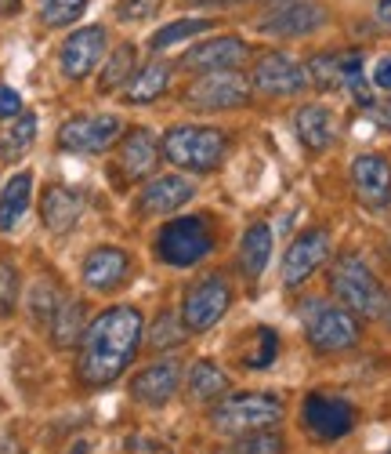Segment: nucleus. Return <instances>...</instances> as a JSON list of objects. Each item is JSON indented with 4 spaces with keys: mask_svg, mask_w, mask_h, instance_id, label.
Wrapping results in <instances>:
<instances>
[{
    "mask_svg": "<svg viewBox=\"0 0 391 454\" xmlns=\"http://www.w3.org/2000/svg\"><path fill=\"white\" fill-rule=\"evenodd\" d=\"M387 454H391V450H387Z\"/></svg>",
    "mask_w": 391,
    "mask_h": 454,
    "instance_id": "44",
    "label": "nucleus"
},
{
    "mask_svg": "<svg viewBox=\"0 0 391 454\" xmlns=\"http://www.w3.org/2000/svg\"><path fill=\"white\" fill-rule=\"evenodd\" d=\"M171 84V66L167 62H149L142 69H134V77L127 81V102L131 106H149L156 102Z\"/></svg>",
    "mask_w": 391,
    "mask_h": 454,
    "instance_id": "25",
    "label": "nucleus"
},
{
    "mask_svg": "<svg viewBox=\"0 0 391 454\" xmlns=\"http://www.w3.org/2000/svg\"><path fill=\"white\" fill-rule=\"evenodd\" d=\"M370 117H373V124H377L380 131H391V95H387L384 102H373V106H370Z\"/></svg>",
    "mask_w": 391,
    "mask_h": 454,
    "instance_id": "40",
    "label": "nucleus"
},
{
    "mask_svg": "<svg viewBox=\"0 0 391 454\" xmlns=\"http://www.w3.org/2000/svg\"><path fill=\"white\" fill-rule=\"evenodd\" d=\"M283 419V400L276 393H232L214 403L211 426L228 436H243L254 429H272Z\"/></svg>",
    "mask_w": 391,
    "mask_h": 454,
    "instance_id": "4",
    "label": "nucleus"
},
{
    "mask_svg": "<svg viewBox=\"0 0 391 454\" xmlns=\"http://www.w3.org/2000/svg\"><path fill=\"white\" fill-rule=\"evenodd\" d=\"M178 382H181V371L174 360H164V364H152L145 371H138V378L131 382V396L145 407H164L174 393H178Z\"/></svg>",
    "mask_w": 391,
    "mask_h": 454,
    "instance_id": "20",
    "label": "nucleus"
},
{
    "mask_svg": "<svg viewBox=\"0 0 391 454\" xmlns=\"http://www.w3.org/2000/svg\"><path fill=\"white\" fill-rule=\"evenodd\" d=\"M214 251V237L203 218H174L156 237V254L174 270H188Z\"/></svg>",
    "mask_w": 391,
    "mask_h": 454,
    "instance_id": "6",
    "label": "nucleus"
},
{
    "mask_svg": "<svg viewBox=\"0 0 391 454\" xmlns=\"http://www.w3.org/2000/svg\"><path fill=\"white\" fill-rule=\"evenodd\" d=\"M160 153H164L160 142H156L149 131H131L120 145V171L127 178H145L156 168V160H160Z\"/></svg>",
    "mask_w": 391,
    "mask_h": 454,
    "instance_id": "22",
    "label": "nucleus"
},
{
    "mask_svg": "<svg viewBox=\"0 0 391 454\" xmlns=\"http://www.w3.org/2000/svg\"><path fill=\"white\" fill-rule=\"evenodd\" d=\"M33 142H36V117L33 113H19V117L12 121V128L0 135V160H19V157H26L29 149H33Z\"/></svg>",
    "mask_w": 391,
    "mask_h": 454,
    "instance_id": "29",
    "label": "nucleus"
},
{
    "mask_svg": "<svg viewBox=\"0 0 391 454\" xmlns=\"http://www.w3.org/2000/svg\"><path fill=\"white\" fill-rule=\"evenodd\" d=\"M326 258H330V233L326 230H308V233L294 237V244L283 254V284L301 287L311 273L326 266Z\"/></svg>",
    "mask_w": 391,
    "mask_h": 454,
    "instance_id": "15",
    "label": "nucleus"
},
{
    "mask_svg": "<svg viewBox=\"0 0 391 454\" xmlns=\"http://www.w3.org/2000/svg\"><path fill=\"white\" fill-rule=\"evenodd\" d=\"M188 106L196 109H240L250 102V84L240 77L236 69H225V73H203L185 95Z\"/></svg>",
    "mask_w": 391,
    "mask_h": 454,
    "instance_id": "11",
    "label": "nucleus"
},
{
    "mask_svg": "<svg viewBox=\"0 0 391 454\" xmlns=\"http://www.w3.org/2000/svg\"><path fill=\"white\" fill-rule=\"evenodd\" d=\"M84 301H62L55 320H51V338H55V346L69 349L80 342V334H84Z\"/></svg>",
    "mask_w": 391,
    "mask_h": 454,
    "instance_id": "30",
    "label": "nucleus"
},
{
    "mask_svg": "<svg viewBox=\"0 0 391 454\" xmlns=\"http://www.w3.org/2000/svg\"><path fill=\"white\" fill-rule=\"evenodd\" d=\"M102 55H105V29L84 26L65 36V44L58 51V66L65 73V81H88L102 66Z\"/></svg>",
    "mask_w": 391,
    "mask_h": 454,
    "instance_id": "12",
    "label": "nucleus"
},
{
    "mask_svg": "<svg viewBox=\"0 0 391 454\" xmlns=\"http://www.w3.org/2000/svg\"><path fill=\"white\" fill-rule=\"evenodd\" d=\"M19 306V273L12 262H0V317H12Z\"/></svg>",
    "mask_w": 391,
    "mask_h": 454,
    "instance_id": "35",
    "label": "nucleus"
},
{
    "mask_svg": "<svg viewBox=\"0 0 391 454\" xmlns=\"http://www.w3.org/2000/svg\"><path fill=\"white\" fill-rule=\"evenodd\" d=\"M185 389H188V396H192L196 403L218 400V396H225V389H228V374H225L218 364H211V360H196V364L188 367Z\"/></svg>",
    "mask_w": 391,
    "mask_h": 454,
    "instance_id": "26",
    "label": "nucleus"
},
{
    "mask_svg": "<svg viewBox=\"0 0 391 454\" xmlns=\"http://www.w3.org/2000/svg\"><path fill=\"white\" fill-rule=\"evenodd\" d=\"M330 291L344 309H351L356 317H380L384 313V287L373 277V270L359 254H341L337 266L330 270Z\"/></svg>",
    "mask_w": 391,
    "mask_h": 454,
    "instance_id": "3",
    "label": "nucleus"
},
{
    "mask_svg": "<svg viewBox=\"0 0 391 454\" xmlns=\"http://www.w3.org/2000/svg\"><path fill=\"white\" fill-rule=\"evenodd\" d=\"M196 197V182L185 175H160V178H149L138 193V207L145 215H167L185 207Z\"/></svg>",
    "mask_w": 391,
    "mask_h": 454,
    "instance_id": "17",
    "label": "nucleus"
},
{
    "mask_svg": "<svg viewBox=\"0 0 391 454\" xmlns=\"http://www.w3.org/2000/svg\"><path fill=\"white\" fill-rule=\"evenodd\" d=\"M134 44H120V48H112L109 51V62L102 66V77H98V95H112V91H120L127 88V81L134 77Z\"/></svg>",
    "mask_w": 391,
    "mask_h": 454,
    "instance_id": "27",
    "label": "nucleus"
},
{
    "mask_svg": "<svg viewBox=\"0 0 391 454\" xmlns=\"http://www.w3.org/2000/svg\"><path fill=\"white\" fill-rule=\"evenodd\" d=\"M308 81L319 91H344V73H348V51H326L308 59Z\"/></svg>",
    "mask_w": 391,
    "mask_h": 454,
    "instance_id": "28",
    "label": "nucleus"
},
{
    "mask_svg": "<svg viewBox=\"0 0 391 454\" xmlns=\"http://www.w3.org/2000/svg\"><path fill=\"white\" fill-rule=\"evenodd\" d=\"M247 59H250V44L243 36H211V41L188 48L181 66L188 73H225V69H240Z\"/></svg>",
    "mask_w": 391,
    "mask_h": 454,
    "instance_id": "16",
    "label": "nucleus"
},
{
    "mask_svg": "<svg viewBox=\"0 0 391 454\" xmlns=\"http://www.w3.org/2000/svg\"><path fill=\"white\" fill-rule=\"evenodd\" d=\"M250 84L264 95H276V98H290V95H301L311 81H308V69L290 59V55H280V51H272L264 55L257 66H254V77Z\"/></svg>",
    "mask_w": 391,
    "mask_h": 454,
    "instance_id": "14",
    "label": "nucleus"
},
{
    "mask_svg": "<svg viewBox=\"0 0 391 454\" xmlns=\"http://www.w3.org/2000/svg\"><path fill=\"white\" fill-rule=\"evenodd\" d=\"M294 131L301 138V145L308 153H326L337 138V121H334V109L323 102H308L297 109L294 117Z\"/></svg>",
    "mask_w": 391,
    "mask_h": 454,
    "instance_id": "19",
    "label": "nucleus"
},
{
    "mask_svg": "<svg viewBox=\"0 0 391 454\" xmlns=\"http://www.w3.org/2000/svg\"><path fill=\"white\" fill-rule=\"evenodd\" d=\"M351 189L366 211L391 207V164L380 153H363L351 160Z\"/></svg>",
    "mask_w": 391,
    "mask_h": 454,
    "instance_id": "13",
    "label": "nucleus"
},
{
    "mask_svg": "<svg viewBox=\"0 0 391 454\" xmlns=\"http://www.w3.org/2000/svg\"><path fill=\"white\" fill-rule=\"evenodd\" d=\"M131 277V254L124 247H95L84 258V284L91 291H116Z\"/></svg>",
    "mask_w": 391,
    "mask_h": 454,
    "instance_id": "18",
    "label": "nucleus"
},
{
    "mask_svg": "<svg viewBox=\"0 0 391 454\" xmlns=\"http://www.w3.org/2000/svg\"><path fill=\"white\" fill-rule=\"evenodd\" d=\"M326 8L316 0H287V4L272 8L268 15L257 19V33L276 36V41H297V36H311L326 26Z\"/></svg>",
    "mask_w": 391,
    "mask_h": 454,
    "instance_id": "9",
    "label": "nucleus"
},
{
    "mask_svg": "<svg viewBox=\"0 0 391 454\" xmlns=\"http://www.w3.org/2000/svg\"><path fill=\"white\" fill-rule=\"evenodd\" d=\"M22 113V95L8 84H0V121H15Z\"/></svg>",
    "mask_w": 391,
    "mask_h": 454,
    "instance_id": "39",
    "label": "nucleus"
},
{
    "mask_svg": "<svg viewBox=\"0 0 391 454\" xmlns=\"http://www.w3.org/2000/svg\"><path fill=\"white\" fill-rule=\"evenodd\" d=\"M120 131L124 124L112 113H102V117H73L58 128V149L62 153H76V157H98L116 145Z\"/></svg>",
    "mask_w": 391,
    "mask_h": 454,
    "instance_id": "8",
    "label": "nucleus"
},
{
    "mask_svg": "<svg viewBox=\"0 0 391 454\" xmlns=\"http://www.w3.org/2000/svg\"><path fill=\"white\" fill-rule=\"evenodd\" d=\"M185 334H188V327H185V324L178 327V317H174V313H164L160 320H156L152 346H156V349H164V346H181V342H185Z\"/></svg>",
    "mask_w": 391,
    "mask_h": 454,
    "instance_id": "36",
    "label": "nucleus"
},
{
    "mask_svg": "<svg viewBox=\"0 0 391 454\" xmlns=\"http://www.w3.org/2000/svg\"><path fill=\"white\" fill-rule=\"evenodd\" d=\"M301 422L316 440L334 443V440H341V436H348L351 429H356V407H351L348 400H341V396L311 393L301 403Z\"/></svg>",
    "mask_w": 391,
    "mask_h": 454,
    "instance_id": "10",
    "label": "nucleus"
},
{
    "mask_svg": "<svg viewBox=\"0 0 391 454\" xmlns=\"http://www.w3.org/2000/svg\"><path fill=\"white\" fill-rule=\"evenodd\" d=\"M373 88L391 91V55H384V59L373 66Z\"/></svg>",
    "mask_w": 391,
    "mask_h": 454,
    "instance_id": "41",
    "label": "nucleus"
},
{
    "mask_svg": "<svg viewBox=\"0 0 391 454\" xmlns=\"http://www.w3.org/2000/svg\"><path fill=\"white\" fill-rule=\"evenodd\" d=\"M160 149L174 168L192 171V175H207L225 164L228 135L218 128H207V124H178L164 135Z\"/></svg>",
    "mask_w": 391,
    "mask_h": 454,
    "instance_id": "2",
    "label": "nucleus"
},
{
    "mask_svg": "<svg viewBox=\"0 0 391 454\" xmlns=\"http://www.w3.org/2000/svg\"><path fill=\"white\" fill-rule=\"evenodd\" d=\"M228 306H232V284L221 273H211L188 287L181 301V324L188 327V334H203L228 313Z\"/></svg>",
    "mask_w": 391,
    "mask_h": 454,
    "instance_id": "7",
    "label": "nucleus"
},
{
    "mask_svg": "<svg viewBox=\"0 0 391 454\" xmlns=\"http://www.w3.org/2000/svg\"><path fill=\"white\" fill-rule=\"evenodd\" d=\"M142 334H145V320L134 306H109L105 313H98L84 331L80 364H76L80 382L91 389L112 386L134 364Z\"/></svg>",
    "mask_w": 391,
    "mask_h": 454,
    "instance_id": "1",
    "label": "nucleus"
},
{
    "mask_svg": "<svg viewBox=\"0 0 391 454\" xmlns=\"http://www.w3.org/2000/svg\"><path fill=\"white\" fill-rule=\"evenodd\" d=\"M211 26H214V19H178V22H167L164 29H156L149 36V48L152 51H167V48L188 41V36H196V33H207Z\"/></svg>",
    "mask_w": 391,
    "mask_h": 454,
    "instance_id": "31",
    "label": "nucleus"
},
{
    "mask_svg": "<svg viewBox=\"0 0 391 454\" xmlns=\"http://www.w3.org/2000/svg\"><path fill=\"white\" fill-rule=\"evenodd\" d=\"M257 349H254V356H247V364L250 367H272V360H276V353H280V334L272 331V327H257Z\"/></svg>",
    "mask_w": 391,
    "mask_h": 454,
    "instance_id": "37",
    "label": "nucleus"
},
{
    "mask_svg": "<svg viewBox=\"0 0 391 454\" xmlns=\"http://www.w3.org/2000/svg\"><path fill=\"white\" fill-rule=\"evenodd\" d=\"M287 443L280 433H272V429H254V433H243L228 443L225 454H283Z\"/></svg>",
    "mask_w": 391,
    "mask_h": 454,
    "instance_id": "32",
    "label": "nucleus"
},
{
    "mask_svg": "<svg viewBox=\"0 0 391 454\" xmlns=\"http://www.w3.org/2000/svg\"><path fill=\"white\" fill-rule=\"evenodd\" d=\"M80 211H84V200L73 193L69 185H51V189H44V200H41V218H44V225L55 233V237H62V233H69L76 222H80Z\"/></svg>",
    "mask_w": 391,
    "mask_h": 454,
    "instance_id": "21",
    "label": "nucleus"
},
{
    "mask_svg": "<svg viewBox=\"0 0 391 454\" xmlns=\"http://www.w3.org/2000/svg\"><path fill=\"white\" fill-rule=\"evenodd\" d=\"M33 197V171H19L8 178L4 193H0V233H12L15 225L26 218Z\"/></svg>",
    "mask_w": 391,
    "mask_h": 454,
    "instance_id": "24",
    "label": "nucleus"
},
{
    "mask_svg": "<svg viewBox=\"0 0 391 454\" xmlns=\"http://www.w3.org/2000/svg\"><path fill=\"white\" fill-rule=\"evenodd\" d=\"M73 454H91V447H88V443H76V447H73Z\"/></svg>",
    "mask_w": 391,
    "mask_h": 454,
    "instance_id": "43",
    "label": "nucleus"
},
{
    "mask_svg": "<svg viewBox=\"0 0 391 454\" xmlns=\"http://www.w3.org/2000/svg\"><path fill=\"white\" fill-rule=\"evenodd\" d=\"M268 262H272V230L264 222H254L240 240V270L247 280H261Z\"/></svg>",
    "mask_w": 391,
    "mask_h": 454,
    "instance_id": "23",
    "label": "nucleus"
},
{
    "mask_svg": "<svg viewBox=\"0 0 391 454\" xmlns=\"http://www.w3.org/2000/svg\"><path fill=\"white\" fill-rule=\"evenodd\" d=\"M160 0H116V19L120 22H145L149 15H156Z\"/></svg>",
    "mask_w": 391,
    "mask_h": 454,
    "instance_id": "38",
    "label": "nucleus"
},
{
    "mask_svg": "<svg viewBox=\"0 0 391 454\" xmlns=\"http://www.w3.org/2000/svg\"><path fill=\"white\" fill-rule=\"evenodd\" d=\"M29 309H33L36 324H51L55 313H58V287L51 280H36L33 294H29Z\"/></svg>",
    "mask_w": 391,
    "mask_h": 454,
    "instance_id": "34",
    "label": "nucleus"
},
{
    "mask_svg": "<svg viewBox=\"0 0 391 454\" xmlns=\"http://www.w3.org/2000/svg\"><path fill=\"white\" fill-rule=\"evenodd\" d=\"M84 8H88V0H41V19H44V26L62 29L80 19Z\"/></svg>",
    "mask_w": 391,
    "mask_h": 454,
    "instance_id": "33",
    "label": "nucleus"
},
{
    "mask_svg": "<svg viewBox=\"0 0 391 454\" xmlns=\"http://www.w3.org/2000/svg\"><path fill=\"white\" fill-rule=\"evenodd\" d=\"M377 19L391 26V0H377Z\"/></svg>",
    "mask_w": 391,
    "mask_h": 454,
    "instance_id": "42",
    "label": "nucleus"
},
{
    "mask_svg": "<svg viewBox=\"0 0 391 454\" xmlns=\"http://www.w3.org/2000/svg\"><path fill=\"white\" fill-rule=\"evenodd\" d=\"M304 338L316 353H344L359 346V320L344 306H330V301H304L301 309Z\"/></svg>",
    "mask_w": 391,
    "mask_h": 454,
    "instance_id": "5",
    "label": "nucleus"
}]
</instances>
